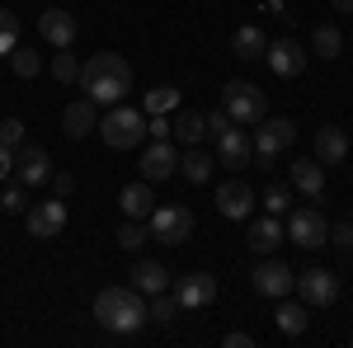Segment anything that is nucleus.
Returning <instances> with one entry per match:
<instances>
[{"mask_svg": "<svg viewBox=\"0 0 353 348\" xmlns=\"http://www.w3.org/2000/svg\"><path fill=\"white\" fill-rule=\"evenodd\" d=\"M94 320L104 325L109 334L132 339V334H141L146 320H151V301L137 292V287H104V292L94 296Z\"/></svg>", "mask_w": 353, "mask_h": 348, "instance_id": "1", "label": "nucleus"}, {"mask_svg": "<svg viewBox=\"0 0 353 348\" xmlns=\"http://www.w3.org/2000/svg\"><path fill=\"white\" fill-rule=\"evenodd\" d=\"M81 90L94 99V104H123V94L132 90V66L128 57L118 52H94L90 61L81 66Z\"/></svg>", "mask_w": 353, "mask_h": 348, "instance_id": "2", "label": "nucleus"}, {"mask_svg": "<svg viewBox=\"0 0 353 348\" xmlns=\"http://www.w3.org/2000/svg\"><path fill=\"white\" fill-rule=\"evenodd\" d=\"M94 132L104 136V146H109V151H132V146L146 141V113H141V108L113 104L109 113L99 118V127H94Z\"/></svg>", "mask_w": 353, "mask_h": 348, "instance_id": "3", "label": "nucleus"}, {"mask_svg": "<svg viewBox=\"0 0 353 348\" xmlns=\"http://www.w3.org/2000/svg\"><path fill=\"white\" fill-rule=\"evenodd\" d=\"M254 127H259V132L250 136V151L264 165H273L283 151H292V141H297V123H292V118H269V113H264Z\"/></svg>", "mask_w": 353, "mask_h": 348, "instance_id": "4", "label": "nucleus"}, {"mask_svg": "<svg viewBox=\"0 0 353 348\" xmlns=\"http://www.w3.org/2000/svg\"><path fill=\"white\" fill-rule=\"evenodd\" d=\"M221 108H226L231 123L254 127V123L264 118V90L250 85V81H226V90H221Z\"/></svg>", "mask_w": 353, "mask_h": 348, "instance_id": "5", "label": "nucleus"}, {"mask_svg": "<svg viewBox=\"0 0 353 348\" xmlns=\"http://www.w3.org/2000/svg\"><path fill=\"white\" fill-rule=\"evenodd\" d=\"M151 221V236L161 245H184L193 236V207H179V203H165V207H156V212L146 216Z\"/></svg>", "mask_w": 353, "mask_h": 348, "instance_id": "6", "label": "nucleus"}, {"mask_svg": "<svg viewBox=\"0 0 353 348\" xmlns=\"http://www.w3.org/2000/svg\"><path fill=\"white\" fill-rule=\"evenodd\" d=\"M292 245H301V249H321V245L330 240V221L316 207H297V212L288 216V231H283Z\"/></svg>", "mask_w": 353, "mask_h": 348, "instance_id": "7", "label": "nucleus"}, {"mask_svg": "<svg viewBox=\"0 0 353 348\" xmlns=\"http://www.w3.org/2000/svg\"><path fill=\"white\" fill-rule=\"evenodd\" d=\"M141 179L146 184H165L174 170H179V146L170 141V136H151V146H146V156H141Z\"/></svg>", "mask_w": 353, "mask_h": 348, "instance_id": "8", "label": "nucleus"}, {"mask_svg": "<svg viewBox=\"0 0 353 348\" xmlns=\"http://www.w3.org/2000/svg\"><path fill=\"white\" fill-rule=\"evenodd\" d=\"M28 236H38V240H57L61 231H66V198H48V203H28Z\"/></svg>", "mask_w": 353, "mask_h": 348, "instance_id": "9", "label": "nucleus"}, {"mask_svg": "<svg viewBox=\"0 0 353 348\" xmlns=\"http://www.w3.org/2000/svg\"><path fill=\"white\" fill-rule=\"evenodd\" d=\"M250 283H254V292H259V296H273V301H283V296L292 292L297 273L283 264V259H264V254H259V264H254V273H250Z\"/></svg>", "mask_w": 353, "mask_h": 348, "instance_id": "10", "label": "nucleus"}, {"mask_svg": "<svg viewBox=\"0 0 353 348\" xmlns=\"http://www.w3.org/2000/svg\"><path fill=\"white\" fill-rule=\"evenodd\" d=\"M292 292H301L306 306H334L339 301V278L330 268H306L297 283H292Z\"/></svg>", "mask_w": 353, "mask_h": 348, "instance_id": "11", "label": "nucleus"}, {"mask_svg": "<svg viewBox=\"0 0 353 348\" xmlns=\"http://www.w3.org/2000/svg\"><path fill=\"white\" fill-rule=\"evenodd\" d=\"M174 301H179V311H203V306H212V301H217V278H212V273H184V278L174 283Z\"/></svg>", "mask_w": 353, "mask_h": 348, "instance_id": "12", "label": "nucleus"}, {"mask_svg": "<svg viewBox=\"0 0 353 348\" xmlns=\"http://www.w3.org/2000/svg\"><path fill=\"white\" fill-rule=\"evenodd\" d=\"M264 61H269L273 76H283V81H292L306 71V52H301L297 38H273L269 48H264Z\"/></svg>", "mask_w": 353, "mask_h": 348, "instance_id": "13", "label": "nucleus"}, {"mask_svg": "<svg viewBox=\"0 0 353 348\" xmlns=\"http://www.w3.org/2000/svg\"><path fill=\"white\" fill-rule=\"evenodd\" d=\"M14 174H19V184L24 188H38L52 179V161H48V151L43 146H14Z\"/></svg>", "mask_w": 353, "mask_h": 348, "instance_id": "14", "label": "nucleus"}, {"mask_svg": "<svg viewBox=\"0 0 353 348\" xmlns=\"http://www.w3.org/2000/svg\"><path fill=\"white\" fill-rule=\"evenodd\" d=\"M217 212L226 221H245V216L254 212V188L245 184V179H231V184L217 188Z\"/></svg>", "mask_w": 353, "mask_h": 348, "instance_id": "15", "label": "nucleus"}, {"mask_svg": "<svg viewBox=\"0 0 353 348\" xmlns=\"http://www.w3.org/2000/svg\"><path fill=\"white\" fill-rule=\"evenodd\" d=\"M99 127V104L85 94V99H76V104H66V113H61V132L71 136V141H81V136H90Z\"/></svg>", "mask_w": 353, "mask_h": 348, "instance_id": "16", "label": "nucleus"}, {"mask_svg": "<svg viewBox=\"0 0 353 348\" xmlns=\"http://www.w3.org/2000/svg\"><path fill=\"white\" fill-rule=\"evenodd\" d=\"M38 33H43V43H52V48H71V43H76V14H71V10H43V14H38Z\"/></svg>", "mask_w": 353, "mask_h": 348, "instance_id": "17", "label": "nucleus"}, {"mask_svg": "<svg viewBox=\"0 0 353 348\" xmlns=\"http://www.w3.org/2000/svg\"><path fill=\"white\" fill-rule=\"evenodd\" d=\"M349 156V132L339 127V123H325L321 132H316V161L321 165H339Z\"/></svg>", "mask_w": 353, "mask_h": 348, "instance_id": "18", "label": "nucleus"}, {"mask_svg": "<svg viewBox=\"0 0 353 348\" xmlns=\"http://www.w3.org/2000/svg\"><path fill=\"white\" fill-rule=\"evenodd\" d=\"M245 245L254 249V254H273L278 245H283V226L269 216H259V221H250V231H245Z\"/></svg>", "mask_w": 353, "mask_h": 348, "instance_id": "19", "label": "nucleus"}, {"mask_svg": "<svg viewBox=\"0 0 353 348\" xmlns=\"http://www.w3.org/2000/svg\"><path fill=\"white\" fill-rule=\"evenodd\" d=\"M151 203H156V198H151V184H146V179L118 188V207H123V216H132V221H146V216L156 212Z\"/></svg>", "mask_w": 353, "mask_h": 348, "instance_id": "20", "label": "nucleus"}, {"mask_svg": "<svg viewBox=\"0 0 353 348\" xmlns=\"http://www.w3.org/2000/svg\"><path fill=\"white\" fill-rule=\"evenodd\" d=\"M132 287L141 296H156L170 287V268L156 264V259H141V264H132Z\"/></svg>", "mask_w": 353, "mask_h": 348, "instance_id": "21", "label": "nucleus"}, {"mask_svg": "<svg viewBox=\"0 0 353 348\" xmlns=\"http://www.w3.org/2000/svg\"><path fill=\"white\" fill-rule=\"evenodd\" d=\"M292 188L306 198H321L325 193V165L321 161H292Z\"/></svg>", "mask_w": 353, "mask_h": 348, "instance_id": "22", "label": "nucleus"}, {"mask_svg": "<svg viewBox=\"0 0 353 348\" xmlns=\"http://www.w3.org/2000/svg\"><path fill=\"white\" fill-rule=\"evenodd\" d=\"M170 136H174L179 146H198V141L208 136V118L193 113V108H184L179 118H170Z\"/></svg>", "mask_w": 353, "mask_h": 348, "instance_id": "23", "label": "nucleus"}, {"mask_svg": "<svg viewBox=\"0 0 353 348\" xmlns=\"http://www.w3.org/2000/svg\"><path fill=\"white\" fill-rule=\"evenodd\" d=\"M264 48H269V38H264V28H254V24H241L236 33H231V52L241 57V61H259V57H264Z\"/></svg>", "mask_w": 353, "mask_h": 348, "instance_id": "24", "label": "nucleus"}, {"mask_svg": "<svg viewBox=\"0 0 353 348\" xmlns=\"http://www.w3.org/2000/svg\"><path fill=\"white\" fill-rule=\"evenodd\" d=\"M212 156H208V151H198V146H184V156H179V170H184V179H189V184H208V179H212Z\"/></svg>", "mask_w": 353, "mask_h": 348, "instance_id": "25", "label": "nucleus"}, {"mask_svg": "<svg viewBox=\"0 0 353 348\" xmlns=\"http://www.w3.org/2000/svg\"><path fill=\"white\" fill-rule=\"evenodd\" d=\"M311 52L325 57V61H334V57L344 52V33H339V24H321L316 33H311Z\"/></svg>", "mask_w": 353, "mask_h": 348, "instance_id": "26", "label": "nucleus"}, {"mask_svg": "<svg viewBox=\"0 0 353 348\" xmlns=\"http://www.w3.org/2000/svg\"><path fill=\"white\" fill-rule=\"evenodd\" d=\"M10 71H14L19 81H33V76L43 71V57H38V48H14V52H10Z\"/></svg>", "mask_w": 353, "mask_h": 348, "instance_id": "27", "label": "nucleus"}, {"mask_svg": "<svg viewBox=\"0 0 353 348\" xmlns=\"http://www.w3.org/2000/svg\"><path fill=\"white\" fill-rule=\"evenodd\" d=\"M273 320H278V329H283V334H292V339H297V334H306V316H301L297 301H283V306L273 311Z\"/></svg>", "mask_w": 353, "mask_h": 348, "instance_id": "28", "label": "nucleus"}, {"mask_svg": "<svg viewBox=\"0 0 353 348\" xmlns=\"http://www.w3.org/2000/svg\"><path fill=\"white\" fill-rule=\"evenodd\" d=\"M146 240H151V226H146V221H132V216H128V221L118 226V245H123L128 254H132V249H141Z\"/></svg>", "mask_w": 353, "mask_h": 348, "instance_id": "29", "label": "nucleus"}, {"mask_svg": "<svg viewBox=\"0 0 353 348\" xmlns=\"http://www.w3.org/2000/svg\"><path fill=\"white\" fill-rule=\"evenodd\" d=\"M14 48H19V14L0 10V57H10Z\"/></svg>", "mask_w": 353, "mask_h": 348, "instance_id": "30", "label": "nucleus"}, {"mask_svg": "<svg viewBox=\"0 0 353 348\" xmlns=\"http://www.w3.org/2000/svg\"><path fill=\"white\" fill-rule=\"evenodd\" d=\"M52 76H57L61 85L81 81V61H76V52H66V48H61V52L52 57Z\"/></svg>", "mask_w": 353, "mask_h": 348, "instance_id": "31", "label": "nucleus"}, {"mask_svg": "<svg viewBox=\"0 0 353 348\" xmlns=\"http://www.w3.org/2000/svg\"><path fill=\"white\" fill-rule=\"evenodd\" d=\"M170 108H179V90L174 85H161V90L146 94V113H170Z\"/></svg>", "mask_w": 353, "mask_h": 348, "instance_id": "32", "label": "nucleus"}, {"mask_svg": "<svg viewBox=\"0 0 353 348\" xmlns=\"http://www.w3.org/2000/svg\"><path fill=\"white\" fill-rule=\"evenodd\" d=\"M151 320H156V325L179 320V301H174V296H165V292H156V296H151Z\"/></svg>", "mask_w": 353, "mask_h": 348, "instance_id": "33", "label": "nucleus"}, {"mask_svg": "<svg viewBox=\"0 0 353 348\" xmlns=\"http://www.w3.org/2000/svg\"><path fill=\"white\" fill-rule=\"evenodd\" d=\"M288 207H292V188H283V184H269L264 188V212H288Z\"/></svg>", "mask_w": 353, "mask_h": 348, "instance_id": "34", "label": "nucleus"}, {"mask_svg": "<svg viewBox=\"0 0 353 348\" xmlns=\"http://www.w3.org/2000/svg\"><path fill=\"white\" fill-rule=\"evenodd\" d=\"M0 207L10 216H19V212H28V193H24V184H14V188H5V198H0Z\"/></svg>", "mask_w": 353, "mask_h": 348, "instance_id": "35", "label": "nucleus"}, {"mask_svg": "<svg viewBox=\"0 0 353 348\" xmlns=\"http://www.w3.org/2000/svg\"><path fill=\"white\" fill-rule=\"evenodd\" d=\"M0 146H10V151L24 146V123H19V118H5V123H0Z\"/></svg>", "mask_w": 353, "mask_h": 348, "instance_id": "36", "label": "nucleus"}, {"mask_svg": "<svg viewBox=\"0 0 353 348\" xmlns=\"http://www.w3.org/2000/svg\"><path fill=\"white\" fill-rule=\"evenodd\" d=\"M330 240L349 249V245H353V221H339V226H330Z\"/></svg>", "mask_w": 353, "mask_h": 348, "instance_id": "37", "label": "nucleus"}, {"mask_svg": "<svg viewBox=\"0 0 353 348\" xmlns=\"http://www.w3.org/2000/svg\"><path fill=\"white\" fill-rule=\"evenodd\" d=\"M221 344H226V348H254V334H245V329H231Z\"/></svg>", "mask_w": 353, "mask_h": 348, "instance_id": "38", "label": "nucleus"}, {"mask_svg": "<svg viewBox=\"0 0 353 348\" xmlns=\"http://www.w3.org/2000/svg\"><path fill=\"white\" fill-rule=\"evenodd\" d=\"M52 188H57V198H66V193L76 188V174H66V170H61V174H52Z\"/></svg>", "mask_w": 353, "mask_h": 348, "instance_id": "39", "label": "nucleus"}, {"mask_svg": "<svg viewBox=\"0 0 353 348\" xmlns=\"http://www.w3.org/2000/svg\"><path fill=\"white\" fill-rule=\"evenodd\" d=\"M10 174H14V151L0 146V179H10Z\"/></svg>", "mask_w": 353, "mask_h": 348, "instance_id": "40", "label": "nucleus"}, {"mask_svg": "<svg viewBox=\"0 0 353 348\" xmlns=\"http://www.w3.org/2000/svg\"><path fill=\"white\" fill-rule=\"evenodd\" d=\"M330 5H334L339 14H353V0H330Z\"/></svg>", "mask_w": 353, "mask_h": 348, "instance_id": "41", "label": "nucleus"}, {"mask_svg": "<svg viewBox=\"0 0 353 348\" xmlns=\"http://www.w3.org/2000/svg\"><path fill=\"white\" fill-rule=\"evenodd\" d=\"M349 259H353V245H349Z\"/></svg>", "mask_w": 353, "mask_h": 348, "instance_id": "42", "label": "nucleus"}, {"mask_svg": "<svg viewBox=\"0 0 353 348\" xmlns=\"http://www.w3.org/2000/svg\"><path fill=\"white\" fill-rule=\"evenodd\" d=\"M349 221H353V216H349Z\"/></svg>", "mask_w": 353, "mask_h": 348, "instance_id": "43", "label": "nucleus"}]
</instances>
